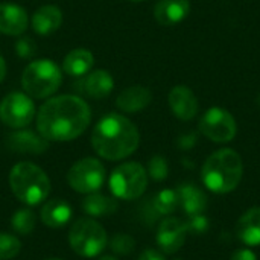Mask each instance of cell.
I'll list each match as a JSON object with an SVG mask.
<instances>
[{
  "instance_id": "e575fe53",
  "label": "cell",
  "mask_w": 260,
  "mask_h": 260,
  "mask_svg": "<svg viewBox=\"0 0 260 260\" xmlns=\"http://www.w3.org/2000/svg\"><path fill=\"white\" fill-rule=\"evenodd\" d=\"M98 260H117L114 256H102L101 259H98Z\"/></svg>"
},
{
  "instance_id": "7c38bea8",
  "label": "cell",
  "mask_w": 260,
  "mask_h": 260,
  "mask_svg": "<svg viewBox=\"0 0 260 260\" xmlns=\"http://www.w3.org/2000/svg\"><path fill=\"white\" fill-rule=\"evenodd\" d=\"M6 148L17 154H32L40 155L47 151L49 140H46L40 133H34L30 129H17L6 136Z\"/></svg>"
},
{
  "instance_id": "9a60e30c",
  "label": "cell",
  "mask_w": 260,
  "mask_h": 260,
  "mask_svg": "<svg viewBox=\"0 0 260 260\" xmlns=\"http://www.w3.org/2000/svg\"><path fill=\"white\" fill-rule=\"evenodd\" d=\"M27 29V14L18 5L0 3V32L18 37Z\"/></svg>"
},
{
  "instance_id": "4fadbf2b",
  "label": "cell",
  "mask_w": 260,
  "mask_h": 260,
  "mask_svg": "<svg viewBox=\"0 0 260 260\" xmlns=\"http://www.w3.org/2000/svg\"><path fill=\"white\" fill-rule=\"evenodd\" d=\"M169 107L180 120H192L198 114V99L186 85H175L169 93Z\"/></svg>"
},
{
  "instance_id": "d590c367",
  "label": "cell",
  "mask_w": 260,
  "mask_h": 260,
  "mask_svg": "<svg viewBox=\"0 0 260 260\" xmlns=\"http://www.w3.org/2000/svg\"><path fill=\"white\" fill-rule=\"evenodd\" d=\"M129 2H134V3H140V2H145V0H129Z\"/></svg>"
},
{
  "instance_id": "74e56055",
  "label": "cell",
  "mask_w": 260,
  "mask_h": 260,
  "mask_svg": "<svg viewBox=\"0 0 260 260\" xmlns=\"http://www.w3.org/2000/svg\"><path fill=\"white\" fill-rule=\"evenodd\" d=\"M257 101H259V105H260V94H259V99H257Z\"/></svg>"
},
{
  "instance_id": "8d00e7d4",
  "label": "cell",
  "mask_w": 260,
  "mask_h": 260,
  "mask_svg": "<svg viewBox=\"0 0 260 260\" xmlns=\"http://www.w3.org/2000/svg\"><path fill=\"white\" fill-rule=\"evenodd\" d=\"M46 260H62V259H46Z\"/></svg>"
},
{
  "instance_id": "4316f807",
  "label": "cell",
  "mask_w": 260,
  "mask_h": 260,
  "mask_svg": "<svg viewBox=\"0 0 260 260\" xmlns=\"http://www.w3.org/2000/svg\"><path fill=\"white\" fill-rule=\"evenodd\" d=\"M21 251V242L18 238L9 233H0V260H11Z\"/></svg>"
},
{
  "instance_id": "836d02e7",
  "label": "cell",
  "mask_w": 260,
  "mask_h": 260,
  "mask_svg": "<svg viewBox=\"0 0 260 260\" xmlns=\"http://www.w3.org/2000/svg\"><path fill=\"white\" fill-rule=\"evenodd\" d=\"M5 76H6V62H5L3 56L0 55V82L5 79Z\"/></svg>"
},
{
  "instance_id": "9c48e42d",
  "label": "cell",
  "mask_w": 260,
  "mask_h": 260,
  "mask_svg": "<svg viewBox=\"0 0 260 260\" xmlns=\"http://www.w3.org/2000/svg\"><path fill=\"white\" fill-rule=\"evenodd\" d=\"M198 128L204 137L215 143H229L238 133V125L233 114L221 107L209 108L201 116Z\"/></svg>"
},
{
  "instance_id": "d4e9b609",
  "label": "cell",
  "mask_w": 260,
  "mask_h": 260,
  "mask_svg": "<svg viewBox=\"0 0 260 260\" xmlns=\"http://www.w3.org/2000/svg\"><path fill=\"white\" fill-rule=\"evenodd\" d=\"M35 222H37V218H35V213L24 207V209H18L12 216H11V227L15 233L21 235V236H26V235H30L35 229Z\"/></svg>"
},
{
  "instance_id": "8992f818",
  "label": "cell",
  "mask_w": 260,
  "mask_h": 260,
  "mask_svg": "<svg viewBox=\"0 0 260 260\" xmlns=\"http://www.w3.org/2000/svg\"><path fill=\"white\" fill-rule=\"evenodd\" d=\"M69 244L76 254L82 257H96L107 248L108 235L93 218H81L70 225Z\"/></svg>"
},
{
  "instance_id": "52a82bcc",
  "label": "cell",
  "mask_w": 260,
  "mask_h": 260,
  "mask_svg": "<svg viewBox=\"0 0 260 260\" xmlns=\"http://www.w3.org/2000/svg\"><path fill=\"white\" fill-rule=\"evenodd\" d=\"M108 186L111 193L119 200H137L148 187V172L140 163H123L111 172Z\"/></svg>"
},
{
  "instance_id": "d6986e66",
  "label": "cell",
  "mask_w": 260,
  "mask_h": 260,
  "mask_svg": "<svg viewBox=\"0 0 260 260\" xmlns=\"http://www.w3.org/2000/svg\"><path fill=\"white\" fill-rule=\"evenodd\" d=\"M73 210L66 200H50L47 201L40 212L41 222L50 229H62L72 221Z\"/></svg>"
},
{
  "instance_id": "d6a6232c",
  "label": "cell",
  "mask_w": 260,
  "mask_h": 260,
  "mask_svg": "<svg viewBox=\"0 0 260 260\" xmlns=\"http://www.w3.org/2000/svg\"><path fill=\"white\" fill-rule=\"evenodd\" d=\"M139 260H166L163 253H160L158 250L154 248H146L145 251H142V254L139 256Z\"/></svg>"
},
{
  "instance_id": "83f0119b",
  "label": "cell",
  "mask_w": 260,
  "mask_h": 260,
  "mask_svg": "<svg viewBox=\"0 0 260 260\" xmlns=\"http://www.w3.org/2000/svg\"><path fill=\"white\" fill-rule=\"evenodd\" d=\"M169 175V166L165 157L154 155L148 163V177L154 181H165Z\"/></svg>"
},
{
  "instance_id": "30bf717a",
  "label": "cell",
  "mask_w": 260,
  "mask_h": 260,
  "mask_svg": "<svg viewBox=\"0 0 260 260\" xmlns=\"http://www.w3.org/2000/svg\"><path fill=\"white\" fill-rule=\"evenodd\" d=\"M35 117V105L30 96L20 91H12L0 102V120L14 129L27 126Z\"/></svg>"
},
{
  "instance_id": "f1b7e54d",
  "label": "cell",
  "mask_w": 260,
  "mask_h": 260,
  "mask_svg": "<svg viewBox=\"0 0 260 260\" xmlns=\"http://www.w3.org/2000/svg\"><path fill=\"white\" fill-rule=\"evenodd\" d=\"M15 52L20 58L29 59L37 52V44L30 37H20L15 43Z\"/></svg>"
},
{
  "instance_id": "1f68e13d",
  "label": "cell",
  "mask_w": 260,
  "mask_h": 260,
  "mask_svg": "<svg viewBox=\"0 0 260 260\" xmlns=\"http://www.w3.org/2000/svg\"><path fill=\"white\" fill-rule=\"evenodd\" d=\"M232 260H257V256L250 248H241L232 254Z\"/></svg>"
},
{
  "instance_id": "484cf974",
  "label": "cell",
  "mask_w": 260,
  "mask_h": 260,
  "mask_svg": "<svg viewBox=\"0 0 260 260\" xmlns=\"http://www.w3.org/2000/svg\"><path fill=\"white\" fill-rule=\"evenodd\" d=\"M108 245L111 248V251L114 254L119 256H128L134 251L136 248V241L133 236L126 235V233H116L111 236V239H108Z\"/></svg>"
},
{
  "instance_id": "44dd1931",
  "label": "cell",
  "mask_w": 260,
  "mask_h": 260,
  "mask_svg": "<svg viewBox=\"0 0 260 260\" xmlns=\"http://www.w3.org/2000/svg\"><path fill=\"white\" fill-rule=\"evenodd\" d=\"M236 233L245 245H260V207H251L241 216L238 221Z\"/></svg>"
},
{
  "instance_id": "cb8c5ba5",
  "label": "cell",
  "mask_w": 260,
  "mask_h": 260,
  "mask_svg": "<svg viewBox=\"0 0 260 260\" xmlns=\"http://www.w3.org/2000/svg\"><path fill=\"white\" fill-rule=\"evenodd\" d=\"M149 201L158 216H168V215L174 213L175 209L180 206L177 190H172V189L160 190L152 198H149Z\"/></svg>"
},
{
  "instance_id": "5bb4252c",
  "label": "cell",
  "mask_w": 260,
  "mask_h": 260,
  "mask_svg": "<svg viewBox=\"0 0 260 260\" xmlns=\"http://www.w3.org/2000/svg\"><path fill=\"white\" fill-rule=\"evenodd\" d=\"M190 12L189 0H158L154 6V17L161 26H175Z\"/></svg>"
},
{
  "instance_id": "5b68a950",
  "label": "cell",
  "mask_w": 260,
  "mask_h": 260,
  "mask_svg": "<svg viewBox=\"0 0 260 260\" xmlns=\"http://www.w3.org/2000/svg\"><path fill=\"white\" fill-rule=\"evenodd\" d=\"M62 75L52 59H37L27 64L21 75V87L32 99H46L61 85Z\"/></svg>"
},
{
  "instance_id": "f35d334b",
  "label": "cell",
  "mask_w": 260,
  "mask_h": 260,
  "mask_svg": "<svg viewBox=\"0 0 260 260\" xmlns=\"http://www.w3.org/2000/svg\"><path fill=\"white\" fill-rule=\"evenodd\" d=\"M174 260H183V259H174Z\"/></svg>"
},
{
  "instance_id": "277c9868",
  "label": "cell",
  "mask_w": 260,
  "mask_h": 260,
  "mask_svg": "<svg viewBox=\"0 0 260 260\" xmlns=\"http://www.w3.org/2000/svg\"><path fill=\"white\" fill-rule=\"evenodd\" d=\"M9 187L18 201L26 206H37L47 200L50 180L40 166L20 161L9 172Z\"/></svg>"
},
{
  "instance_id": "603a6c76",
  "label": "cell",
  "mask_w": 260,
  "mask_h": 260,
  "mask_svg": "<svg viewBox=\"0 0 260 260\" xmlns=\"http://www.w3.org/2000/svg\"><path fill=\"white\" fill-rule=\"evenodd\" d=\"M81 207L91 218H107L117 212L119 203L113 197H107L99 192H94L84 198Z\"/></svg>"
},
{
  "instance_id": "ac0fdd59",
  "label": "cell",
  "mask_w": 260,
  "mask_h": 260,
  "mask_svg": "<svg viewBox=\"0 0 260 260\" xmlns=\"http://www.w3.org/2000/svg\"><path fill=\"white\" fill-rule=\"evenodd\" d=\"M152 101V93L143 85H131L125 88L116 99V105L123 113H139Z\"/></svg>"
},
{
  "instance_id": "3957f363",
  "label": "cell",
  "mask_w": 260,
  "mask_h": 260,
  "mask_svg": "<svg viewBox=\"0 0 260 260\" xmlns=\"http://www.w3.org/2000/svg\"><path fill=\"white\" fill-rule=\"evenodd\" d=\"M244 175V165L241 155L230 148L213 152L204 163L201 178L204 186L215 193L233 192Z\"/></svg>"
},
{
  "instance_id": "f546056e",
  "label": "cell",
  "mask_w": 260,
  "mask_h": 260,
  "mask_svg": "<svg viewBox=\"0 0 260 260\" xmlns=\"http://www.w3.org/2000/svg\"><path fill=\"white\" fill-rule=\"evenodd\" d=\"M186 227H187V233L203 235L209 230V219L203 213L193 215V216H189V219L186 221Z\"/></svg>"
},
{
  "instance_id": "ba28073f",
  "label": "cell",
  "mask_w": 260,
  "mask_h": 260,
  "mask_svg": "<svg viewBox=\"0 0 260 260\" xmlns=\"http://www.w3.org/2000/svg\"><path fill=\"white\" fill-rule=\"evenodd\" d=\"M105 168L104 165L93 157H85L78 160L67 172L69 186L78 193L90 195L99 192L105 183Z\"/></svg>"
},
{
  "instance_id": "6da1fadb",
  "label": "cell",
  "mask_w": 260,
  "mask_h": 260,
  "mask_svg": "<svg viewBox=\"0 0 260 260\" xmlns=\"http://www.w3.org/2000/svg\"><path fill=\"white\" fill-rule=\"evenodd\" d=\"M91 122L88 104L72 94L46 101L37 114L38 133L49 142H70L84 134Z\"/></svg>"
},
{
  "instance_id": "7402d4cb",
  "label": "cell",
  "mask_w": 260,
  "mask_h": 260,
  "mask_svg": "<svg viewBox=\"0 0 260 260\" xmlns=\"http://www.w3.org/2000/svg\"><path fill=\"white\" fill-rule=\"evenodd\" d=\"M94 64V56L88 49L78 47L69 52L62 61V70L64 73L75 76V78H82L88 72H91V67Z\"/></svg>"
},
{
  "instance_id": "ffe728a7",
  "label": "cell",
  "mask_w": 260,
  "mask_h": 260,
  "mask_svg": "<svg viewBox=\"0 0 260 260\" xmlns=\"http://www.w3.org/2000/svg\"><path fill=\"white\" fill-rule=\"evenodd\" d=\"M30 24L38 35H50L61 27L62 12L55 5H44L34 12Z\"/></svg>"
},
{
  "instance_id": "7a4b0ae2",
  "label": "cell",
  "mask_w": 260,
  "mask_h": 260,
  "mask_svg": "<svg viewBox=\"0 0 260 260\" xmlns=\"http://www.w3.org/2000/svg\"><path fill=\"white\" fill-rule=\"evenodd\" d=\"M140 143L137 126L125 116L110 113L104 116L91 133V146L105 160L117 161L136 152Z\"/></svg>"
},
{
  "instance_id": "2e32d148",
  "label": "cell",
  "mask_w": 260,
  "mask_h": 260,
  "mask_svg": "<svg viewBox=\"0 0 260 260\" xmlns=\"http://www.w3.org/2000/svg\"><path fill=\"white\" fill-rule=\"evenodd\" d=\"M178 203L187 216L201 215L207 209L206 193L193 183H183L177 189Z\"/></svg>"
},
{
  "instance_id": "4dcf8cb0",
  "label": "cell",
  "mask_w": 260,
  "mask_h": 260,
  "mask_svg": "<svg viewBox=\"0 0 260 260\" xmlns=\"http://www.w3.org/2000/svg\"><path fill=\"white\" fill-rule=\"evenodd\" d=\"M195 143H197V134L195 133L184 134L178 139V145L181 149H190Z\"/></svg>"
},
{
  "instance_id": "8fae6325",
  "label": "cell",
  "mask_w": 260,
  "mask_h": 260,
  "mask_svg": "<svg viewBox=\"0 0 260 260\" xmlns=\"http://www.w3.org/2000/svg\"><path fill=\"white\" fill-rule=\"evenodd\" d=\"M187 227L178 218H166L157 229V244L165 254L177 253L186 242Z\"/></svg>"
},
{
  "instance_id": "e0dca14e",
  "label": "cell",
  "mask_w": 260,
  "mask_h": 260,
  "mask_svg": "<svg viewBox=\"0 0 260 260\" xmlns=\"http://www.w3.org/2000/svg\"><path fill=\"white\" fill-rule=\"evenodd\" d=\"M114 88V79L110 72L98 69L88 72L82 79V91L91 99H105Z\"/></svg>"
}]
</instances>
